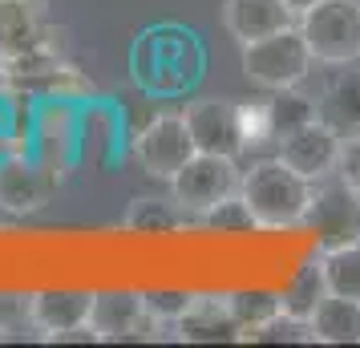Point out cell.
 I'll return each mask as SVG.
<instances>
[{
    "label": "cell",
    "mask_w": 360,
    "mask_h": 348,
    "mask_svg": "<svg viewBox=\"0 0 360 348\" xmlns=\"http://www.w3.org/2000/svg\"><path fill=\"white\" fill-rule=\"evenodd\" d=\"M328 105L336 110V117H340V122L360 126V73H348V77H340V82L332 85Z\"/></svg>",
    "instance_id": "obj_24"
},
{
    "label": "cell",
    "mask_w": 360,
    "mask_h": 348,
    "mask_svg": "<svg viewBox=\"0 0 360 348\" xmlns=\"http://www.w3.org/2000/svg\"><path fill=\"white\" fill-rule=\"evenodd\" d=\"M295 20L300 17L283 0H227L223 4V25L239 45L263 41V37L279 33V29H292Z\"/></svg>",
    "instance_id": "obj_12"
},
{
    "label": "cell",
    "mask_w": 360,
    "mask_h": 348,
    "mask_svg": "<svg viewBox=\"0 0 360 348\" xmlns=\"http://www.w3.org/2000/svg\"><path fill=\"white\" fill-rule=\"evenodd\" d=\"M308 223L316 227V235H320V251L360 243V195L348 183L320 186V191L311 195Z\"/></svg>",
    "instance_id": "obj_9"
},
{
    "label": "cell",
    "mask_w": 360,
    "mask_h": 348,
    "mask_svg": "<svg viewBox=\"0 0 360 348\" xmlns=\"http://www.w3.org/2000/svg\"><path fill=\"white\" fill-rule=\"evenodd\" d=\"M57 191V170L25 150L0 154V211L8 215H33Z\"/></svg>",
    "instance_id": "obj_7"
},
{
    "label": "cell",
    "mask_w": 360,
    "mask_h": 348,
    "mask_svg": "<svg viewBox=\"0 0 360 348\" xmlns=\"http://www.w3.org/2000/svg\"><path fill=\"white\" fill-rule=\"evenodd\" d=\"M311 57L308 41L300 33V25L292 29H279V33L263 37V41H251L243 45V77L251 85H259L267 94H279V89H295V85L308 82Z\"/></svg>",
    "instance_id": "obj_3"
},
{
    "label": "cell",
    "mask_w": 360,
    "mask_h": 348,
    "mask_svg": "<svg viewBox=\"0 0 360 348\" xmlns=\"http://www.w3.org/2000/svg\"><path fill=\"white\" fill-rule=\"evenodd\" d=\"M308 332L320 344H360V299L328 292L308 316Z\"/></svg>",
    "instance_id": "obj_15"
},
{
    "label": "cell",
    "mask_w": 360,
    "mask_h": 348,
    "mask_svg": "<svg viewBox=\"0 0 360 348\" xmlns=\"http://www.w3.org/2000/svg\"><path fill=\"white\" fill-rule=\"evenodd\" d=\"M320 271H324V288L332 296L360 299V243L320 251Z\"/></svg>",
    "instance_id": "obj_18"
},
{
    "label": "cell",
    "mask_w": 360,
    "mask_h": 348,
    "mask_svg": "<svg viewBox=\"0 0 360 348\" xmlns=\"http://www.w3.org/2000/svg\"><path fill=\"white\" fill-rule=\"evenodd\" d=\"M316 117H320V110H316L311 98L300 94V85H295V89H279L276 98H271V126H276V138L300 130V126H308Z\"/></svg>",
    "instance_id": "obj_20"
},
{
    "label": "cell",
    "mask_w": 360,
    "mask_h": 348,
    "mask_svg": "<svg viewBox=\"0 0 360 348\" xmlns=\"http://www.w3.org/2000/svg\"><path fill=\"white\" fill-rule=\"evenodd\" d=\"M300 33L320 65L360 61V0H320L300 17Z\"/></svg>",
    "instance_id": "obj_4"
},
{
    "label": "cell",
    "mask_w": 360,
    "mask_h": 348,
    "mask_svg": "<svg viewBox=\"0 0 360 348\" xmlns=\"http://www.w3.org/2000/svg\"><path fill=\"white\" fill-rule=\"evenodd\" d=\"M340 146H344L340 130L324 117H316V122L279 138V158L292 166L295 174H304L308 183H324L340 162Z\"/></svg>",
    "instance_id": "obj_8"
},
{
    "label": "cell",
    "mask_w": 360,
    "mask_h": 348,
    "mask_svg": "<svg viewBox=\"0 0 360 348\" xmlns=\"http://www.w3.org/2000/svg\"><path fill=\"white\" fill-rule=\"evenodd\" d=\"M283 4H288V8H292L295 17H304V13H308V8H316V4H320V0H283Z\"/></svg>",
    "instance_id": "obj_26"
},
{
    "label": "cell",
    "mask_w": 360,
    "mask_h": 348,
    "mask_svg": "<svg viewBox=\"0 0 360 348\" xmlns=\"http://www.w3.org/2000/svg\"><path fill=\"white\" fill-rule=\"evenodd\" d=\"M239 195L247 199L259 231H288V227L308 223L316 183L295 174L283 158H263L251 170H243Z\"/></svg>",
    "instance_id": "obj_2"
},
{
    "label": "cell",
    "mask_w": 360,
    "mask_h": 348,
    "mask_svg": "<svg viewBox=\"0 0 360 348\" xmlns=\"http://www.w3.org/2000/svg\"><path fill=\"white\" fill-rule=\"evenodd\" d=\"M336 174H340V183H348V186L360 195V134L344 138L340 162H336Z\"/></svg>",
    "instance_id": "obj_25"
},
{
    "label": "cell",
    "mask_w": 360,
    "mask_h": 348,
    "mask_svg": "<svg viewBox=\"0 0 360 348\" xmlns=\"http://www.w3.org/2000/svg\"><path fill=\"white\" fill-rule=\"evenodd\" d=\"M239 126H243L247 146H263L267 138H276V126H271V101H239Z\"/></svg>",
    "instance_id": "obj_23"
},
{
    "label": "cell",
    "mask_w": 360,
    "mask_h": 348,
    "mask_svg": "<svg viewBox=\"0 0 360 348\" xmlns=\"http://www.w3.org/2000/svg\"><path fill=\"white\" fill-rule=\"evenodd\" d=\"M146 320V296H138V292H94L89 328L98 340H126Z\"/></svg>",
    "instance_id": "obj_13"
},
{
    "label": "cell",
    "mask_w": 360,
    "mask_h": 348,
    "mask_svg": "<svg viewBox=\"0 0 360 348\" xmlns=\"http://www.w3.org/2000/svg\"><path fill=\"white\" fill-rule=\"evenodd\" d=\"M227 308L235 316L239 332L255 340L263 328H271L283 316V296H271V292H235V296H227Z\"/></svg>",
    "instance_id": "obj_16"
},
{
    "label": "cell",
    "mask_w": 360,
    "mask_h": 348,
    "mask_svg": "<svg viewBox=\"0 0 360 348\" xmlns=\"http://www.w3.org/2000/svg\"><path fill=\"white\" fill-rule=\"evenodd\" d=\"M239 183H243V170L235 166V158L198 150L195 158L170 179V195H174V202L182 211L202 215V211H211L214 202H223L227 195H239Z\"/></svg>",
    "instance_id": "obj_5"
},
{
    "label": "cell",
    "mask_w": 360,
    "mask_h": 348,
    "mask_svg": "<svg viewBox=\"0 0 360 348\" xmlns=\"http://www.w3.org/2000/svg\"><path fill=\"white\" fill-rule=\"evenodd\" d=\"M45 41L41 0H0V61L20 57Z\"/></svg>",
    "instance_id": "obj_14"
},
{
    "label": "cell",
    "mask_w": 360,
    "mask_h": 348,
    "mask_svg": "<svg viewBox=\"0 0 360 348\" xmlns=\"http://www.w3.org/2000/svg\"><path fill=\"white\" fill-rule=\"evenodd\" d=\"M324 296H328V288H324V271H320V264L304 267V271L295 276V283L283 292V316H292V320H304V324H308L311 308H316Z\"/></svg>",
    "instance_id": "obj_19"
},
{
    "label": "cell",
    "mask_w": 360,
    "mask_h": 348,
    "mask_svg": "<svg viewBox=\"0 0 360 348\" xmlns=\"http://www.w3.org/2000/svg\"><path fill=\"white\" fill-rule=\"evenodd\" d=\"M195 292H146V316L150 324H179L191 312Z\"/></svg>",
    "instance_id": "obj_22"
},
{
    "label": "cell",
    "mask_w": 360,
    "mask_h": 348,
    "mask_svg": "<svg viewBox=\"0 0 360 348\" xmlns=\"http://www.w3.org/2000/svg\"><path fill=\"white\" fill-rule=\"evenodd\" d=\"M186 215L174 195L170 199H134V207L126 211V231H138V235H166V231H179L186 227Z\"/></svg>",
    "instance_id": "obj_17"
},
{
    "label": "cell",
    "mask_w": 360,
    "mask_h": 348,
    "mask_svg": "<svg viewBox=\"0 0 360 348\" xmlns=\"http://www.w3.org/2000/svg\"><path fill=\"white\" fill-rule=\"evenodd\" d=\"M89 312H94V292L82 288H49L29 296V324L45 340H65L73 332L89 328Z\"/></svg>",
    "instance_id": "obj_10"
},
{
    "label": "cell",
    "mask_w": 360,
    "mask_h": 348,
    "mask_svg": "<svg viewBox=\"0 0 360 348\" xmlns=\"http://www.w3.org/2000/svg\"><path fill=\"white\" fill-rule=\"evenodd\" d=\"M134 154H138V166L146 170L150 179H162V183H170L182 166L198 154L186 114H154L146 122V130L138 134Z\"/></svg>",
    "instance_id": "obj_6"
},
{
    "label": "cell",
    "mask_w": 360,
    "mask_h": 348,
    "mask_svg": "<svg viewBox=\"0 0 360 348\" xmlns=\"http://www.w3.org/2000/svg\"><path fill=\"white\" fill-rule=\"evenodd\" d=\"M207 69V53L191 29L182 25H150L138 33L130 53V73L134 85L154 98H179L186 89H195L198 77Z\"/></svg>",
    "instance_id": "obj_1"
},
{
    "label": "cell",
    "mask_w": 360,
    "mask_h": 348,
    "mask_svg": "<svg viewBox=\"0 0 360 348\" xmlns=\"http://www.w3.org/2000/svg\"><path fill=\"white\" fill-rule=\"evenodd\" d=\"M186 122H191L195 146L202 154H223V158L239 162V154L247 150L243 126H239V101H195V105H186Z\"/></svg>",
    "instance_id": "obj_11"
},
{
    "label": "cell",
    "mask_w": 360,
    "mask_h": 348,
    "mask_svg": "<svg viewBox=\"0 0 360 348\" xmlns=\"http://www.w3.org/2000/svg\"><path fill=\"white\" fill-rule=\"evenodd\" d=\"M202 223L219 235H243V231H259V223L251 215L243 195H227L223 202H214L211 211H202Z\"/></svg>",
    "instance_id": "obj_21"
}]
</instances>
